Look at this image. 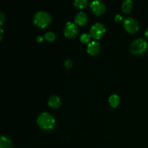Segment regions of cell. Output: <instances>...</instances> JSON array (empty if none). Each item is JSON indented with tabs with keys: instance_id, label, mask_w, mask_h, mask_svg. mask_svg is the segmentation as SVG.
Segmentation results:
<instances>
[{
	"instance_id": "8992f818",
	"label": "cell",
	"mask_w": 148,
	"mask_h": 148,
	"mask_svg": "<svg viewBox=\"0 0 148 148\" xmlns=\"http://www.w3.org/2000/svg\"><path fill=\"white\" fill-rule=\"evenodd\" d=\"M64 33L66 38L69 39H73L77 36L78 34V27L75 23L72 22H68L65 25L64 29Z\"/></svg>"
},
{
	"instance_id": "7a4b0ae2",
	"label": "cell",
	"mask_w": 148,
	"mask_h": 148,
	"mask_svg": "<svg viewBox=\"0 0 148 148\" xmlns=\"http://www.w3.org/2000/svg\"><path fill=\"white\" fill-rule=\"evenodd\" d=\"M51 23V17L46 12L39 11L35 14L33 17V23L39 28H45Z\"/></svg>"
},
{
	"instance_id": "9a60e30c",
	"label": "cell",
	"mask_w": 148,
	"mask_h": 148,
	"mask_svg": "<svg viewBox=\"0 0 148 148\" xmlns=\"http://www.w3.org/2000/svg\"><path fill=\"white\" fill-rule=\"evenodd\" d=\"M56 35H55V33H53V32H48V33H46L44 36V38L49 42L54 41V40H56Z\"/></svg>"
},
{
	"instance_id": "2e32d148",
	"label": "cell",
	"mask_w": 148,
	"mask_h": 148,
	"mask_svg": "<svg viewBox=\"0 0 148 148\" xmlns=\"http://www.w3.org/2000/svg\"><path fill=\"white\" fill-rule=\"evenodd\" d=\"M92 38V36H90V34H88V33H83L82 36H80V41L82 43H89L90 41V39Z\"/></svg>"
},
{
	"instance_id": "5bb4252c",
	"label": "cell",
	"mask_w": 148,
	"mask_h": 148,
	"mask_svg": "<svg viewBox=\"0 0 148 148\" xmlns=\"http://www.w3.org/2000/svg\"><path fill=\"white\" fill-rule=\"evenodd\" d=\"M88 4V0H75L74 5L77 9H84Z\"/></svg>"
},
{
	"instance_id": "d6986e66",
	"label": "cell",
	"mask_w": 148,
	"mask_h": 148,
	"mask_svg": "<svg viewBox=\"0 0 148 148\" xmlns=\"http://www.w3.org/2000/svg\"><path fill=\"white\" fill-rule=\"evenodd\" d=\"M123 20V17L122 16L120 15V14H116L115 16V21L117 22V23H120Z\"/></svg>"
},
{
	"instance_id": "9c48e42d",
	"label": "cell",
	"mask_w": 148,
	"mask_h": 148,
	"mask_svg": "<svg viewBox=\"0 0 148 148\" xmlns=\"http://www.w3.org/2000/svg\"><path fill=\"white\" fill-rule=\"evenodd\" d=\"M88 16L85 12H80L77 13L75 17V23L77 25L83 26L88 23Z\"/></svg>"
},
{
	"instance_id": "8fae6325",
	"label": "cell",
	"mask_w": 148,
	"mask_h": 148,
	"mask_svg": "<svg viewBox=\"0 0 148 148\" xmlns=\"http://www.w3.org/2000/svg\"><path fill=\"white\" fill-rule=\"evenodd\" d=\"M0 148H13L12 143L8 137L1 136L0 139Z\"/></svg>"
},
{
	"instance_id": "277c9868",
	"label": "cell",
	"mask_w": 148,
	"mask_h": 148,
	"mask_svg": "<svg viewBox=\"0 0 148 148\" xmlns=\"http://www.w3.org/2000/svg\"><path fill=\"white\" fill-rule=\"evenodd\" d=\"M124 27L130 34H134L139 30V24L135 19L127 17L124 20Z\"/></svg>"
},
{
	"instance_id": "6da1fadb",
	"label": "cell",
	"mask_w": 148,
	"mask_h": 148,
	"mask_svg": "<svg viewBox=\"0 0 148 148\" xmlns=\"http://www.w3.org/2000/svg\"><path fill=\"white\" fill-rule=\"evenodd\" d=\"M37 124L41 130L45 131H50L54 128L56 120L51 114L43 112L38 117Z\"/></svg>"
},
{
	"instance_id": "ba28073f",
	"label": "cell",
	"mask_w": 148,
	"mask_h": 148,
	"mask_svg": "<svg viewBox=\"0 0 148 148\" xmlns=\"http://www.w3.org/2000/svg\"><path fill=\"white\" fill-rule=\"evenodd\" d=\"M100 51H101L100 43L95 40L90 42L87 48V51L91 56H96L100 53Z\"/></svg>"
},
{
	"instance_id": "52a82bcc",
	"label": "cell",
	"mask_w": 148,
	"mask_h": 148,
	"mask_svg": "<svg viewBox=\"0 0 148 148\" xmlns=\"http://www.w3.org/2000/svg\"><path fill=\"white\" fill-rule=\"evenodd\" d=\"M90 8L95 15H102L106 11V6L102 1L99 0H94L90 5Z\"/></svg>"
},
{
	"instance_id": "3957f363",
	"label": "cell",
	"mask_w": 148,
	"mask_h": 148,
	"mask_svg": "<svg viewBox=\"0 0 148 148\" xmlns=\"http://www.w3.org/2000/svg\"><path fill=\"white\" fill-rule=\"evenodd\" d=\"M147 43L143 38L136 39L130 46L131 52L134 55H142L147 51Z\"/></svg>"
},
{
	"instance_id": "7402d4cb",
	"label": "cell",
	"mask_w": 148,
	"mask_h": 148,
	"mask_svg": "<svg viewBox=\"0 0 148 148\" xmlns=\"http://www.w3.org/2000/svg\"><path fill=\"white\" fill-rule=\"evenodd\" d=\"M2 37H3V30L2 28H1V40L2 39Z\"/></svg>"
},
{
	"instance_id": "30bf717a",
	"label": "cell",
	"mask_w": 148,
	"mask_h": 148,
	"mask_svg": "<svg viewBox=\"0 0 148 148\" xmlns=\"http://www.w3.org/2000/svg\"><path fill=\"white\" fill-rule=\"evenodd\" d=\"M61 104H62V101L57 95H51L48 100V105L52 108H58Z\"/></svg>"
},
{
	"instance_id": "ffe728a7",
	"label": "cell",
	"mask_w": 148,
	"mask_h": 148,
	"mask_svg": "<svg viewBox=\"0 0 148 148\" xmlns=\"http://www.w3.org/2000/svg\"><path fill=\"white\" fill-rule=\"evenodd\" d=\"M43 38L42 37V36H38L37 38H36V40H37V42L38 43H41V42H43Z\"/></svg>"
},
{
	"instance_id": "44dd1931",
	"label": "cell",
	"mask_w": 148,
	"mask_h": 148,
	"mask_svg": "<svg viewBox=\"0 0 148 148\" xmlns=\"http://www.w3.org/2000/svg\"><path fill=\"white\" fill-rule=\"evenodd\" d=\"M145 37H146V38H147V40H148V27H147V30H146L145 33Z\"/></svg>"
},
{
	"instance_id": "e0dca14e",
	"label": "cell",
	"mask_w": 148,
	"mask_h": 148,
	"mask_svg": "<svg viewBox=\"0 0 148 148\" xmlns=\"http://www.w3.org/2000/svg\"><path fill=\"white\" fill-rule=\"evenodd\" d=\"M72 65H73V62H72V61L70 60V59H66L64 62V66L67 69H70L72 66Z\"/></svg>"
},
{
	"instance_id": "5b68a950",
	"label": "cell",
	"mask_w": 148,
	"mask_h": 148,
	"mask_svg": "<svg viewBox=\"0 0 148 148\" xmlns=\"http://www.w3.org/2000/svg\"><path fill=\"white\" fill-rule=\"evenodd\" d=\"M90 34L92 38L95 40H100L106 33V27L101 23H95L92 26L90 31Z\"/></svg>"
},
{
	"instance_id": "4fadbf2b",
	"label": "cell",
	"mask_w": 148,
	"mask_h": 148,
	"mask_svg": "<svg viewBox=\"0 0 148 148\" xmlns=\"http://www.w3.org/2000/svg\"><path fill=\"white\" fill-rule=\"evenodd\" d=\"M108 103L112 108H116L120 103V98L119 97V95L113 94L109 97Z\"/></svg>"
},
{
	"instance_id": "ac0fdd59",
	"label": "cell",
	"mask_w": 148,
	"mask_h": 148,
	"mask_svg": "<svg viewBox=\"0 0 148 148\" xmlns=\"http://www.w3.org/2000/svg\"><path fill=\"white\" fill-rule=\"evenodd\" d=\"M4 20H5V15H4V13L1 12V14H0V25H3Z\"/></svg>"
},
{
	"instance_id": "7c38bea8",
	"label": "cell",
	"mask_w": 148,
	"mask_h": 148,
	"mask_svg": "<svg viewBox=\"0 0 148 148\" xmlns=\"http://www.w3.org/2000/svg\"><path fill=\"white\" fill-rule=\"evenodd\" d=\"M122 11L126 14H128L132 11L133 7V2L132 0H124L122 3Z\"/></svg>"
}]
</instances>
